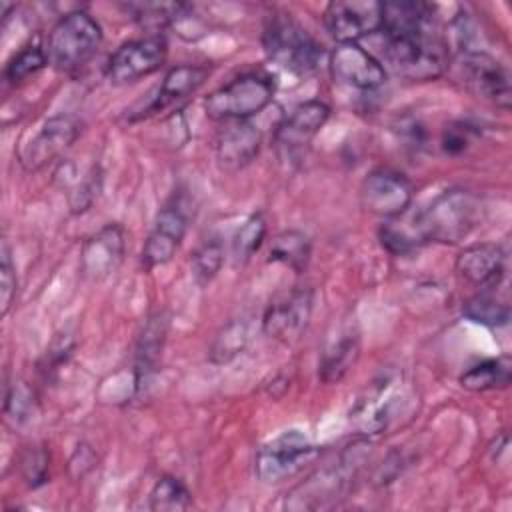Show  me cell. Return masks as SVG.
Instances as JSON below:
<instances>
[{"mask_svg":"<svg viewBox=\"0 0 512 512\" xmlns=\"http://www.w3.org/2000/svg\"><path fill=\"white\" fill-rule=\"evenodd\" d=\"M482 220L480 198L464 188H450L438 194L430 206L416 214L424 242L456 244L464 240Z\"/></svg>","mask_w":512,"mask_h":512,"instance_id":"obj_1","label":"cell"},{"mask_svg":"<svg viewBox=\"0 0 512 512\" xmlns=\"http://www.w3.org/2000/svg\"><path fill=\"white\" fill-rule=\"evenodd\" d=\"M384 56L394 72L410 80H434L448 66V46L436 28L384 34Z\"/></svg>","mask_w":512,"mask_h":512,"instance_id":"obj_2","label":"cell"},{"mask_svg":"<svg viewBox=\"0 0 512 512\" xmlns=\"http://www.w3.org/2000/svg\"><path fill=\"white\" fill-rule=\"evenodd\" d=\"M102 44L100 24L82 10L64 14L48 36V62L60 72H76L88 64Z\"/></svg>","mask_w":512,"mask_h":512,"instance_id":"obj_3","label":"cell"},{"mask_svg":"<svg viewBox=\"0 0 512 512\" xmlns=\"http://www.w3.org/2000/svg\"><path fill=\"white\" fill-rule=\"evenodd\" d=\"M264 52L292 74H308L322 58V46L290 14H272L262 32Z\"/></svg>","mask_w":512,"mask_h":512,"instance_id":"obj_4","label":"cell"},{"mask_svg":"<svg viewBox=\"0 0 512 512\" xmlns=\"http://www.w3.org/2000/svg\"><path fill=\"white\" fill-rule=\"evenodd\" d=\"M274 98V82L266 74L248 72L204 98V112L212 120L236 122L262 112Z\"/></svg>","mask_w":512,"mask_h":512,"instance_id":"obj_5","label":"cell"},{"mask_svg":"<svg viewBox=\"0 0 512 512\" xmlns=\"http://www.w3.org/2000/svg\"><path fill=\"white\" fill-rule=\"evenodd\" d=\"M318 456V446L296 428L284 430L256 454V476L264 484H280L304 470Z\"/></svg>","mask_w":512,"mask_h":512,"instance_id":"obj_6","label":"cell"},{"mask_svg":"<svg viewBox=\"0 0 512 512\" xmlns=\"http://www.w3.org/2000/svg\"><path fill=\"white\" fill-rule=\"evenodd\" d=\"M458 70L464 86L476 98H482L502 110L510 108V74L494 56L482 50H466L460 54Z\"/></svg>","mask_w":512,"mask_h":512,"instance_id":"obj_7","label":"cell"},{"mask_svg":"<svg viewBox=\"0 0 512 512\" xmlns=\"http://www.w3.org/2000/svg\"><path fill=\"white\" fill-rule=\"evenodd\" d=\"M414 188L410 180L392 168H376L360 184V204L366 212L380 218L402 216L412 204Z\"/></svg>","mask_w":512,"mask_h":512,"instance_id":"obj_8","label":"cell"},{"mask_svg":"<svg viewBox=\"0 0 512 512\" xmlns=\"http://www.w3.org/2000/svg\"><path fill=\"white\" fill-rule=\"evenodd\" d=\"M168 54L160 34L124 42L106 62V76L112 84H130L160 70Z\"/></svg>","mask_w":512,"mask_h":512,"instance_id":"obj_9","label":"cell"},{"mask_svg":"<svg viewBox=\"0 0 512 512\" xmlns=\"http://www.w3.org/2000/svg\"><path fill=\"white\" fill-rule=\"evenodd\" d=\"M328 34L338 44H358L360 38L380 32L382 2L372 0H338L330 2L324 12Z\"/></svg>","mask_w":512,"mask_h":512,"instance_id":"obj_10","label":"cell"},{"mask_svg":"<svg viewBox=\"0 0 512 512\" xmlns=\"http://www.w3.org/2000/svg\"><path fill=\"white\" fill-rule=\"evenodd\" d=\"M314 304V292L308 286H296L274 298L262 318L264 332L280 342H294L306 328Z\"/></svg>","mask_w":512,"mask_h":512,"instance_id":"obj_11","label":"cell"},{"mask_svg":"<svg viewBox=\"0 0 512 512\" xmlns=\"http://www.w3.org/2000/svg\"><path fill=\"white\" fill-rule=\"evenodd\" d=\"M82 124L70 114H58L38 128L20 154V162L26 170H38L64 154L80 136Z\"/></svg>","mask_w":512,"mask_h":512,"instance_id":"obj_12","label":"cell"},{"mask_svg":"<svg viewBox=\"0 0 512 512\" xmlns=\"http://www.w3.org/2000/svg\"><path fill=\"white\" fill-rule=\"evenodd\" d=\"M330 108L320 100H306L298 104L276 128L274 142L284 158H298L320 128L328 122Z\"/></svg>","mask_w":512,"mask_h":512,"instance_id":"obj_13","label":"cell"},{"mask_svg":"<svg viewBox=\"0 0 512 512\" xmlns=\"http://www.w3.org/2000/svg\"><path fill=\"white\" fill-rule=\"evenodd\" d=\"M330 74L336 82L358 90H376L386 82L384 66L360 44H338L330 54Z\"/></svg>","mask_w":512,"mask_h":512,"instance_id":"obj_14","label":"cell"},{"mask_svg":"<svg viewBox=\"0 0 512 512\" xmlns=\"http://www.w3.org/2000/svg\"><path fill=\"white\" fill-rule=\"evenodd\" d=\"M188 226V216L178 202L166 204L154 218V226L142 248V264L146 270L162 266L176 254Z\"/></svg>","mask_w":512,"mask_h":512,"instance_id":"obj_15","label":"cell"},{"mask_svg":"<svg viewBox=\"0 0 512 512\" xmlns=\"http://www.w3.org/2000/svg\"><path fill=\"white\" fill-rule=\"evenodd\" d=\"M456 274L480 290H496L506 276V252L494 242L472 244L458 254Z\"/></svg>","mask_w":512,"mask_h":512,"instance_id":"obj_16","label":"cell"},{"mask_svg":"<svg viewBox=\"0 0 512 512\" xmlns=\"http://www.w3.org/2000/svg\"><path fill=\"white\" fill-rule=\"evenodd\" d=\"M126 240L120 224H106L96 234H92L80 254L82 274L90 280L108 278L124 258Z\"/></svg>","mask_w":512,"mask_h":512,"instance_id":"obj_17","label":"cell"},{"mask_svg":"<svg viewBox=\"0 0 512 512\" xmlns=\"http://www.w3.org/2000/svg\"><path fill=\"white\" fill-rule=\"evenodd\" d=\"M262 136L258 126L248 120L226 122L216 140V160L226 172H238L260 152Z\"/></svg>","mask_w":512,"mask_h":512,"instance_id":"obj_18","label":"cell"},{"mask_svg":"<svg viewBox=\"0 0 512 512\" xmlns=\"http://www.w3.org/2000/svg\"><path fill=\"white\" fill-rule=\"evenodd\" d=\"M350 460L346 464H340L338 468H326L312 474L308 480H304L300 486H296L288 498L286 506L294 510H314L322 508L326 502L334 500L338 494H342L348 486L350 478Z\"/></svg>","mask_w":512,"mask_h":512,"instance_id":"obj_19","label":"cell"},{"mask_svg":"<svg viewBox=\"0 0 512 512\" xmlns=\"http://www.w3.org/2000/svg\"><path fill=\"white\" fill-rule=\"evenodd\" d=\"M208 74H210V68L200 66V64H182V66L170 68L166 72L162 84L158 86L156 94L148 100L140 118L162 112L164 108L192 96L204 84Z\"/></svg>","mask_w":512,"mask_h":512,"instance_id":"obj_20","label":"cell"},{"mask_svg":"<svg viewBox=\"0 0 512 512\" xmlns=\"http://www.w3.org/2000/svg\"><path fill=\"white\" fill-rule=\"evenodd\" d=\"M360 356V338L352 330L340 332L330 340L320 358V378L326 384L340 382Z\"/></svg>","mask_w":512,"mask_h":512,"instance_id":"obj_21","label":"cell"},{"mask_svg":"<svg viewBox=\"0 0 512 512\" xmlns=\"http://www.w3.org/2000/svg\"><path fill=\"white\" fill-rule=\"evenodd\" d=\"M512 378V360L508 356L488 358L470 366L460 376V386L470 392H486L506 388Z\"/></svg>","mask_w":512,"mask_h":512,"instance_id":"obj_22","label":"cell"},{"mask_svg":"<svg viewBox=\"0 0 512 512\" xmlns=\"http://www.w3.org/2000/svg\"><path fill=\"white\" fill-rule=\"evenodd\" d=\"M310 238L300 230H286L274 236L268 252L270 262H280L296 272H302L310 260Z\"/></svg>","mask_w":512,"mask_h":512,"instance_id":"obj_23","label":"cell"},{"mask_svg":"<svg viewBox=\"0 0 512 512\" xmlns=\"http://www.w3.org/2000/svg\"><path fill=\"white\" fill-rule=\"evenodd\" d=\"M462 314L482 326H490V328H498V326H506L510 320V306L496 298L494 290H480L478 294L470 296L464 306H462Z\"/></svg>","mask_w":512,"mask_h":512,"instance_id":"obj_24","label":"cell"},{"mask_svg":"<svg viewBox=\"0 0 512 512\" xmlns=\"http://www.w3.org/2000/svg\"><path fill=\"white\" fill-rule=\"evenodd\" d=\"M164 334H166V322L162 318H152L144 328L138 350H136V388H140L142 382L148 380V374L154 370L160 358Z\"/></svg>","mask_w":512,"mask_h":512,"instance_id":"obj_25","label":"cell"},{"mask_svg":"<svg viewBox=\"0 0 512 512\" xmlns=\"http://www.w3.org/2000/svg\"><path fill=\"white\" fill-rule=\"evenodd\" d=\"M124 8L140 26L158 30L186 18L190 6L180 2H134L126 4Z\"/></svg>","mask_w":512,"mask_h":512,"instance_id":"obj_26","label":"cell"},{"mask_svg":"<svg viewBox=\"0 0 512 512\" xmlns=\"http://www.w3.org/2000/svg\"><path fill=\"white\" fill-rule=\"evenodd\" d=\"M250 342V326L244 318L230 320L214 338L210 346V360L214 364H226L234 360Z\"/></svg>","mask_w":512,"mask_h":512,"instance_id":"obj_27","label":"cell"},{"mask_svg":"<svg viewBox=\"0 0 512 512\" xmlns=\"http://www.w3.org/2000/svg\"><path fill=\"white\" fill-rule=\"evenodd\" d=\"M192 506L190 490L176 476H162L150 490V510L180 512Z\"/></svg>","mask_w":512,"mask_h":512,"instance_id":"obj_28","label":"cell"},{"mask_svg":"<svg viewBox=\"0 0 512 512\" xmlns=\"http://www.w3.org/2000/svg\"><path fill=\"white\" fill-rule=\"evenodd\" d=\"M380 242L392 254H406L424 244L416 216L410 222H400L398 216L390 218V222L380 228Z\"/></svg>","mask_w":512,"mask_h":512,"instance_id":"obj_29","label":"cell"},{"mask_svg":"<svg viewBox=\"0 0 512 512\" xmlns=\"http://www.w3.org/2000/svg\"><path fill=\"white\" fill-rule=\"evenodd\" d=\"M266 236V220L264 216L252 214L248 216L240 228L236 230L234 238H232V256L236 264H244L252 258V254L260 248L262 240Z\"/></svg>","mask_w":512,"mask_h":512,"instance_id":"obj_30","label":"cell"},{"mask_svg":"<svg viewBox=\"0 0 512 512\" xmlns=\"http://www.w3.org/2000/svg\"><path fill=\"white\" fill-rule=\"evenodd\" d=\"M48 64V54L40 44H28L18 50L4 68V78L10 84H18L36 72H40Z\"/></svg>","mask_w":512,"mask_h":512,"instance_id":"obj_31","label":"cell"},{"mask_svg":"<svg viewBox=\"0 0 512 512\" xmlns=\"http://www.w3.org/2000/svg\"><path fill=\"white\" fill-rule=\"evenodd\" d=\"M192 274L198 284H208L224 264V244L218 238H210L198 246L192 254Z\"/></svg>","mask_w":512,"mask_h":512,"instance_id":"obj_32","label":"cell"},{"mask_svg":"<svg viewBox=\"0 0 512 512\" xmlns=\"http://www.w3.org/2000/svg\"><path fill=\"white\" fill-rule=\"evenodd\" d=\"M48 452L42 446H30L20 458V472L30 488H38L48 480Z\"/></svg>","mask_w":512,"mask_h":512,"instance_id":"obj_33","label":"cell"},{"mask_svg":"<svg viewBox=\"0 0 512 512\" xmlns=\"http://www.w3.org/2000/svg\"><path fill=\"white\" fill-rule=\"evenodd\" d=\"M16 272H14V264L10 258V250L8 244H2V262H0V304H2V316L8 314L14 298H16Z\"/></svg>","mask_w":512,"mask_h":512,"instance_id":"obj_34","label":"cell"},{"mask_svg":"<svg viewBox=\"0 0 512 512\" xmlns=\"http://www.w3.org/2000/svg\"><path fill=\"white\" fill-rule=\"evenodd\" d=\"M468 134H470L468 126H462V124L446 128V130H444V136H442V148H444V152H448V154H458V152H462V150L468 146Z\"/></svg>","mask_w":512,"mask_h":512,"instance_id":"obj_35","label":"cell"}]
</instances>
